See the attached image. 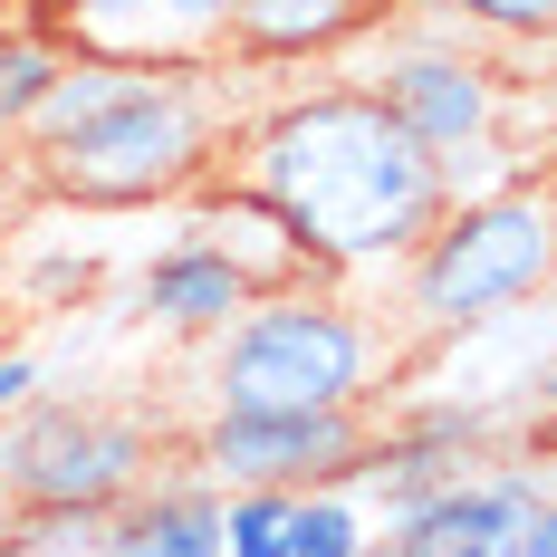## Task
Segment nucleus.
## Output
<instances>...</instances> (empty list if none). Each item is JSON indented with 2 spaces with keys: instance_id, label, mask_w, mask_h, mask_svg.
Segmentation results:
<instances>
[{
  "instance_id": "obj_10",
  "label": "nucleus",
  "mask_w": 557,
  "mask_h": 557,
  "mask_svg": "<svg viewBox=\"0 0 557 557\" xmlns=\"http://www.w3.org/2000/svg\"><path fill=\"white\" fill-rule=\"evenodd\" d=\"M385 0H231V67H346Z\"/></svg>"
},
{
  "instance_id": "obj_13",
  "label": "nucleus",
  "mask_w": 557,
  "mask_h": 557,
  "mask_svg": "<svg viewBox=\"0 0 557 557\" xmlns=\"http://www.w3.org/2000/svg\"><path fill=\"white\" fill-rule=\"evenodd\" d=\"M107 557H231L222 548V481H202V471H154V481L107 519Z\"/></svg>"
},
{
  "instance_id": "obj_12",
  "label": "nucleus",
  "mask_w": 557,
  "mask_h": 557,
  "mask_svg": "<svg viewBox=\"0 0 557 557\" xmlns=\"http://www.w3.org/2000/svg\"><path fill=\"white\" fill-rule=\"evenodd\" d=\"M183 212H193V231L222 250L231 270L250 278V298H278V288H308V278H318V270H308V250H298V231L278 222L250 183H231V173H212Z\"/></svg>"
},
{
  "instance_id": "obj_17",
  "label": "nucleus",
  "mask_w": 557,
  "mask_h": 557,
  "mask_svg": "<svg viewBox=\"0 0 557 557\" xmlns=\"http://www.w3.org/2000/svg\"><path fill=\"white\" fill-rule=\"evenodd\" d=\"M288 500L298 491H222V548L231 557H288Z\"/></svg>"
},
{
  "instance_id": "obj_14",
  "label": "nucleus",
  "mask_w": 557,
  "mask_h": 557,
  "mask_svg": "<svg viewBox=\"0 0 557 557\" xmlns=\"http://www.w3.org/2000/svg\"><path fill=\"white\" fill-rule=\"evenodd\" d=\"M58 77H67V39H58L49 20H10L0 10V145H20L39 125Z\"/></svg>"
},
{
  "instance_id": "obj_21",
  "label": "nucleus",
  "mask_w": 557,
  "mask_h": 557,
  "mask_svg": "<svg viewBox=\"0 0 557 557\" xmlns=\"http://www.w3.org/2000/svg\"><path fill=\"white\" fill-rule=\"evenodd\" d=\"M0 10H10V20H49V29H58V10H67V0H0Z\"/></svg>"
},
{
  "instance_id": "obj_4",
  "label": "nucleus",
  "mask_w": 557,
  "mask_h": 557,
  "mask_svg": "<svg viewBox=\"0 0 557 557\" xmlns=\"http://www.w3.org/2000/svg\"><path fill=\"white\" fill-rule=\"evenodd\" d=\"M548 288H557V164L519 173L500 193H471L433 222V240L404 260V327L471 336L539 308Z\"/></svg>"
},
{
  "instance_id": "obj_2",
  "label": "nucleus",
  "mask_w": 557,
  "mask_h": 557,
  "mask_svg": "<svg viewBox=\"0 0 557 557\" xmlns=\"http://www.w3.org/2000/svg\"><path fill=\"white\" fill-rule=\"evenodd\" d=\"M250 97L222 67H173V77H125V97L97 107L67 135L10 145V164L29 183V202L49 212H164L193 202L212 173H231V135H240Z\"/></svg>"
},
{
  "instance_id": "obj_20",
  "label": "nucleus",
  "mask_w": 557,
  "mask_h": 557,
  "mask_svg": "<svg viewBox=\"0 0 557 557\" xmlns=\"http://www.w3.org/2000/svg\"><path fill=\"white\" fill-rule=\"evenodd\" d=\"M519 557H557V491L539 500V519H529V539H519Z\"/></svg>"
},
{
  "instance_id": "obj_3",
  "label": "nucleus",
  "mask_w": 557,
  "mask_h": 557,
  "mask_svg": "<svg viewBox=\"0 0 557 557\" xmlns=\"http://www.w3.org/2000/svg\"><path fill=\"white\" fill-rule=\"evenodd\" d=\"M404 336L346 298L336 278H308V288H278V298H250L212 346H202V413H375Z\"/></svg>"
},
{
  "instance_id": "obj_1",
  "label": "nucleus",
  "mask_w": 557,
  "mask_h": 557,
  "mask_svg": "<svg viewBox=\"0 0 557 557\" xmlns=\"http://www.w3.org/2000/svg\"><path fill=\"white\" fill-rule=\"evenodd\" d=\"M231 183H250L298 231L308 270L336 288L404 278V260L451 212L443 164L356 77H308V87L250 97L240 135H231Z\"/></svg>"
},
{
  "instance_id": "obj_24",
  "label": "nucleus",
  "mask_w": 557,
  "mask_h": 557,
  "mask_svg": "<svg viewBox=\"0 0 557 557\" xmlns=\"http://www.w3.org/2000/svg\"><path fill=\"white\" fill-rule=\"evenodd\" d=\"M0 557H10V539H0Z\"/></svg>"
},
{
  "instance_id": "obj_6",
  "label": "nucleus",
  "mask_w": 557,
  "mask_h": 557,
  "mask_svg": "<svg viewBox=\"0 0 557 557\" xmlns=\"http://www.w3.org/2000/svg\"><path fill=\"white\" fill-rule=\"evenodd\" d=\"M164 471V423L125 404H29L0 423V509L49 529V519H115Z\"/></svg>"
},
{
  "instance_id": "obj_7",
  "label": "nucleus",
  "mask_w": 557,
  "mask_h": 557,
  "mask_svg": "<svg viewBox=\"0 0 557 557\" xmlns=\"http://www.w3.org/2000/svg\"><path fill=\"white\" fill-rule=\"evenodd\" d=\"M375 413H202L183 461L222 491H336L366 471L375 451Z\"/></svg>"
},
{
  "instance_id": "obj_19",
  "label": "nucleus",
  "mask_w": 557,
  "mask_h": 557,
  "mask_svg": "<svg viewBox=\"0 0 557 557\" xmlns=\"http://www.w3.org/2000/svg\"><path fill=\"white\" fill-rule=\"evenodd\" d=\"M20 212H29V183H20V164L0 154V250H10V231H20Z\"/></svg>"
},
{
  "instance_id": "obj_18",
  "label": "nucleus",
  "mask_w": 557,
  "mask_h": 557,
  "mask_svg": "<svg viewBox=\"0 0 557 557\" xmlns=\"http://www.w3.org/2000/svg\"><path fill=\"white\" fill-rule=\"evenodd\" d=\"M29 404H39V356L29 346H0V423L29 413Z\"/></svg>"
},
{
  "instance_id": "obj_15",
  "label": "nucleus",
  "mask_w": 557,
  "mask_h": 557,
  "mask_svg": "<svg viewBox=\"0 0 557 557\" xmlns=\"http://www.w3.org/2000/svg\"><path fill=\"white\" fill-rule=\"evenodd\" d=\"M366 548H375V519H366V500L346 481L288 500V557H366Z\"/></svg>"
},
{
  "instance_id": "obj_23",
  "label": "nucleus",
  "mask_w": 557,
  "mask_h": 557,
  "mask_svg": "<svg viewBox=\"0 0 557 557\" xmlns=\"http://www.w3.org/2000/svg\"><path fill=\"white\" fill-rule=\"evenodd\" d=\"M451 557H519V548H451Z\"/></svg>"
},
{
  "instance_id": "obj_25",
  "label": "nucleus",
  "mask_w": 557,
  "mask_h": 557,
  "mask_svg": "<svg viewBox=\"0 0 557 557\" xmlns=\"http://www.w3.org/2000/svg\"><path fill=\"white\" fill-rule=\"evenodd\" d=\"M385 10H404V0H385Z\"/></svg>"
},
{
  "instance_id": "obj_5",
  "label": "nucleus",
  "mask_w": 557,
  "mask_h": 557,
  "mask_svg": "<svg viewBox=\"0 0 557 557\" xmlns=\"http://www.w3.org/2000/svg\"><path fill=\"white\" fill-rule=\"evenodd\" d=\"M346 77L356 87H375L394 107V125L443 164L461 145H481V135H509V115L529 107V87L500 67V49L481 39V29H461L443 0H404L385 10L356 58H346Z\"/></svg>"
},
{
  "instance_id": "obj_16",
  "label": "nucleus",
  "mask_w": 557,
  "mask_h": 557,
  "mask_svg": "<svg viewBox=\"0 0 557 557\" xmlns=\"http://www.w3.org/2000/svg\"><path fill=\"white\" fill-rule=\"evenodd\" d=\"M443 10L491 49H557V0H443Z\"/></svg>"
},
{
  "instance_id": "obj_9",
  "label": "nucleus",
  "mask_w": 557,
  "mask_h": 557,
  "mask_svg": "<svg viewBox=\"0 0 557 557\" xmlns=\"http://www.w3.org/2000/svg\"><path fill=\"white\" fill-rule=\"evenodd\" d=\"M548 500V481L529 471V461H481V471H451L433 500L413 509V519H394L385 539L404 557H451V548H519L529 539V519Z\"/></svg>"
},
{
  "instance_id": "obj_22",
  "label": "nucleus",
  "mask_w": 557,
  "mask_h": 557,
  "mask_svg": "<svg viewBox=\"0 0 557 557\" xmlns=\"http://www.w3.org/2000/svg\"><path fill=\"white\" fill-rule=\"evenodd\" d=\"M539 404H548V413H557V346H548V356H539Z\"/></svg>"
},
{
  "instance_id": "obj_8",
  "label": "nucleus",
  "mask_w": 557,
  "mask_h": 557,
  "mask_svg": "<svg viewBox=\"0 0 557 557\" xmlns=\"http://www.w3.org/2000/svg\"><path fill=\"white\" fill-rule=\"evenodd\" d=\"M67 58H107V67H222L231 58V0H67L58 10Z\"/></svg>"
},
{
  "instance_id": "obj_11",
  "label": "nucleus",
  "mask_w": 557,
  "mask_h": 557,
  "mask_svg": "<svg viewBox=\"0 0 557 557\" xmlns=\"http://www.w3.org/2000/svg\"><path fill=\"white\" fill-rule=\"evenodd\" d=\"M135 308H145L164 336H183V346H212V336L250 308V278L231 270L202 231H183V240H164V250L135 270Z\"/></svg>"
}]
</instances>
